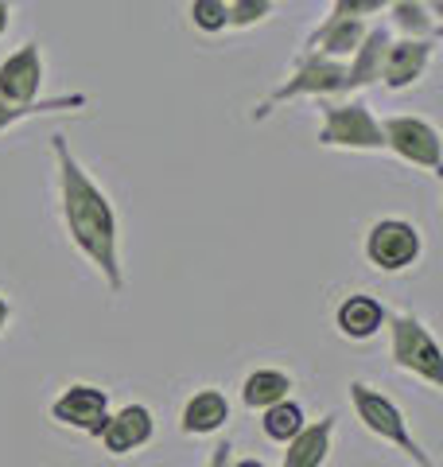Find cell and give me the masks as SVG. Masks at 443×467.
<instances>
[{
    "label": "cell",
    "mask_w": 443,
    "mask_h": 467,
    "mask_svg": "<svg viewBox=\"0 0 443 467\" xmlns=\"http://www.w3.org/2000/svg\"><path fill=\"white\" fill-rule=\"evenodd\" d=\"M226 5H230V0H226Z\"/></svg>",
    "instance_id": "cell-28"
},
{
    "label": "cell",
    "mask_w": 443,
    "mask_h": 467,
    "mask_svg": "<svg viewBox=\"0 0 443 467\" xmlns=\"http://www.w3.org/2000/svg\"><path fill=\"white\" fill-rule=\"evenodd\" d=\"M86 94H63V98H39L36 106H27V109H12V106H0V133H8L12 125H20L27 121V117H36V113H58V109H82L86 106Z\"/></svg>",
    "instance_id": "cell-20"
},
{
    "label": "cell",
    "mask_w": 443,
    "mask_h": 467,
    "mask_svg": "<svg viewBox=\"0 0 443 467\" xmlns=\"http://www.w3.org/2000/svg\"><path fill=\"white\" fill-rule=\"evenodd\" d=\"M292 374H284V370H273V367H261V370H253L242 382V401H245V409H269V405H276V401H288V393H292Z\"/></svg>",
    "instance_id": "cell-17"
},
{
    "label": "cell",
    "mask_w": 443,
    "mask_h": 467,
    "mask_svg": "<svg viewBox=\"0 0 443 467\" xmlns=\"http://www.w3.org/2000/svg\"><path fill=\"white\" fill-rule=\"evenodd\" d=\"M51 149H55V164H58V199H63V223H67L70 242L78 245V254L101 273V281H106L109 292H121L125 269H121V254H117L113 202L90 175H86L78 160H74L63 133L51 137Z\"/></svg>",
    "instance_id": "cell-1"
},
{
    "label": "cell",
    "mask_w": 443,
    "mask_h": 467,
    "mask_svg": "<svg viewBox=\"0 0 443 467\" xmlns=\"http://www.w3.org/2000/svg\"><path fill=\"white\" fill-rule=\"evenodd\" d=\"M191 24L199 27V32H222V27H230V16H226V0H195L191 5Z\"/></svg>",
    "instance_id": "cell-21"
},
{
    "label": "cell",
    "mask_w": 443,
    "mask_h": 467,
    "mask_svg": "<svg viewBox=\"0 0 443 467\" xmlns=\"http://www.w3.org/2000/svg\"><path fill=\"white\" fill-rule=\"evenodd\" d=\"M152 436H156L152 409L148 405H125V409H117V413H109V420L98 432V441L109 456H132V451H140Z\"/></svg>",
    "instance_id": "cell-10"
},
{
    "label": "cell",
    "mask_w": 443,
    "mask_h": 467,
    "mask_svg": "<svg viewBox=\"0 0 443 467\" xmlns=\"http://www.w3.org/2000/svg\"><path fill=\"white\" fill-rule=\"evenodd\" d=\"M436 55V39H397L386 47V58H381V78L389 90H408L424 78L428 63Z\"/></svg>",
    "instance_id": "cell-11"
},
{
    "label": "cell",
    "mask_w": 443,
    "mask_h": 467,
    "mask_svg": "<svg viewBox=\"0 0 443 467\" xmlns=\"http://www.w3.org/2000/svg\"><path fill=\"white\" fill-rule=\"evenodd\" d=\"M393 0H335L331 5V16L327 20H362V16H374Z\"/></svg>",
    "instance_id": "cell-23"
},
{
    "label": "cell",
    "mask_w": 443,
    "mask_h": 467,
    "mask_svg": "<svg viewBox=\"0 0 443 467\" xmlns=\"http://www.w3.org/2000/svg\"><path fill=\"white\" fill-rule=\"evenodd\" d=\"M43 90V51L39 43H24L0 63V106L27 109L39 101Z\"/></svg>",
    "instance_id": "cell-9"
},
{
    "label": "cell",
    "mask_w": 443,
    "mask_h": 467,
    "mask_svg": "<svg viewBox=\"0 0 443 467\" xmlns=\"http://www.w3.org/2000/svg\"><path fill=\"white\" fill-rule=\"evenodd\" d=\"M47 413H51L55 425L86 432V436H98L101 425L109 420V393L101 386H90V382H74L51 401Z\"/></svg>",
    "instance_id": "cell-8"
},
{
    "label": "cell",
    "mask_w": 443,
    "mask_h": 467,
    "mask_svg": "<svg viewBox=\"0 0 443 467\" xmlns=\"http://www.w3.org/2000/svg\"><path fill=\"white\" fill-rule=\"evenodd\" d=\"M8 324H12V304H8L5 296H0V335L8 331Z\"/></svg>",
    "instance_id": "cell-25"
},
{
    "label": "cell",
    "mask_w": 443,
    "mask_h": 467,
    "mask_svg": "<svg viewBox=\"0 0 443 467\" xmlns=\"http://www.w3.org/2000/svg\"><path fill=\"white\" fill-rule=\"evenodd\" d=\"M420 230L405 218H381L366 234V261L377 273H405L420 261Z\"/></svg>",
    "instance_id": "cell-6"
},
{
    "label": "cell",
    "mask_w": 443,
    "mask_h": 467,
    "mask_svg": "<svg viewBox=\"0 0 443 467\" xmlns=\"http://www.w3.org/2000/svg\"><path fill=\"white\" fill-rule=\"evenodd\" d=\"M331 441H335V413L312 420L284 444V460L280 467H323L331 460Z\"/></svg>",
    "instance_id": "cell-13"
},
{
    "label": "cell",
    "mask_w": 443,
    "mask_h": 467,
    "mask_svg": "<svg viewBox=\"0 0 443 467\" xmlns=\"http://www.w3.org/2000/svg\"><path fill=\"white\" fill-rule=\"evenodd\" d=\"M304 425H307V420H304V409L295 405L292 398H288V401H276V405H269V409L261 413V429H264V436H269L273 444H288Z\"/></svg>",
    "instance_id": "cell-18"
},
{
    "label": "cell",
    "mask_w": 443,
    "mask_h": 467,
    "mask_svg": "<svg viewBox=\"0 0 443 467\" xmlns=\"http://www.w3.org/2000/svg\"><path fill=\"white\" fill-rule=\"evenodd\" d=\"M230 451H233V444H230V436H226V441H222V444H218V448L211 451V463H206V467H226Z\"/></svg>",
    "instance_id": "cell-24"
},
{
    "label": "cell",
    "mask_w": 443,
    "mask_h": 467,
    "mask_svg": "<svg viewBox=\"0 0 443 467\" xmlns=\"http://www.w3.org/2000/svg\"><path fill=\"white\" fill-rule=\"evenodd\" d=\"M350 405H354V417L362 420V429L369 436H377L381 444H393L401 456H408L417 467H436V460L428 456V451L420 448V441L412 436L405 413L397 409L393 398H386L381 389H374L369 382H362V378H354L350 382Z\"/></svg>",
    "instance_id": "cell-2"
},
{
    "label": "cell",
    "mask_w": 443,
    "mask_h": 467,
    "mask_svg": "<svg viewBox=\"0 0 443 467\" xmlns=\"http://www.w3.org/2000/svg\"><path fill=\"white\" fill-rule=\"evenodd\" d=\"M226 16H230V27H253L273 16V0H230Z\"/></svg>",
    "instance_id": "cell-22"
},
{
    "label": "cell",
    "mask_w": 443,
    "mask_h": 467,
    "mask_svg": "<svg viewBox=\"0 0 443 467\" xmlns=\"http://www.w3.org/2000/svg\"><path fill=\"white\" fill-rule=\"evenodd\" d=\"M389 355H393V367L405 370L412 378H420L424 386L443 389V355L432 339V331L412 312H393L389 319Z\"/></svg>",
    "instance_id": "cell-3"
},
{
    "label": "cell",
    "mask_w": 443,
    "mask_h": 467,
    "mask_svg": "<svg viewBox=\"0 0 443 467\" xmlns=\"http://www.w3.org/2000/svg\"><path fill=\"white\" fill-rule=\"evenodd\" d=\"M233 467H264V463H261V460H253V456H249V460H238Z\"/></svg>",
    "instance_id": "cell-27"
},
{
    "label": "cell",
    "mask_w": 443,
    "mask_h": 467,
    "mask_svg": "<svg viewBox=\"0 0 443 467\" xmlns=\"http://www.w3.org/2000/svg\"><path fill=\"white\" fill-rule=\"evenodd\" d=\"M389 12H393V24L405 32V39H436L439 32L432 8H424L420 0H393Z\"/></svg>",
    "instance_id": "cell-19"
},
{
    "label": "cell",
    "mask_w": 443,
    "mask_h": 467,
    "mask_svg": "<svg viewBox=\"0 0 443 467\" xmlns=\"http://www.w3.org/2000/svg\"><path fill=\"white\" fill-rule=\"evenodd\" d=\"M386 304H381L377 296H369V292H354V296H346L343 304L335 308V327L338 335H346V339L354 343H366L374 339V335L386 327Z\"/></svg>",
    "instance_id": "cell-12"
},
{
    "label": "cell",
    "mask_w": 443,
    "mask_h": 467,
    "mask_svg": "<svg viewBox=\"0 0 443 467\" xmlns=\"http://www.w3.org/2000/svg\"><path fill=\"white\" fill-rule=\"evenodd\" d=\"M8 20H12V8H8V0H0V36L8 32Z\"/></svg>",
    "instance_id": "cell-26"
},
{
    "label": "cell",
    "mask_w": 443,
    "mask_h": 467,
    "mask_svg": "<svg viewBox=\"0 0 443 467\" xmlns=\"http://www.w3.org/2000/svg\"><path fill=\"white\" fill-rule=\"evenodd\" d=\"M389 32L386 27H369L366 39L358 43V51H354V63H346V82L350 90H358V86H369L381 78V58H386V47H389Z\"/></svg>",
    "instance_id": "cell-16"
},
{
    "label": "cell",
    "mask_w": 443,
    "mask_h": 467,
    "mask_svg": "<svg viewBox=\"0 0 443 467\" xmlns=\"http://www.w3.org/2000/svg\"><path fill=\"white\" fill-rule=\"evenodd\" d=\"M226 420H230L226 393L206 386V389H199V393H191L187 398L183 413H180V432L183 436H214L218 429H226Z\"/></svg>",
    "instance_id": "cell-14"
},
{
    "label": "cell",
    "mask_w": 443,
    "mask_h": 467,
    "mask_svg": "<svg viewBox=\"0 0 443 467\" xmlns=\"http://www.w3.org/2000/svg\"><path fill=\"white\" fill-rule=\"evenodd\" d=\"M381 137H386V149L401 156L405 164L443 175L439 133L432 121H424V117H389V121H381Z\"/></svg>",
    "instance_id": "cell-7"
},
{
    "label": "cell",
    "mask_w": 443,
    "mask_h": 467,
    "mask_svg": "<svg viewBox=\"0 0 443 467\" xmlns=\"http://www.w3.org/2000/svg\"><path fill=\"white\" fill-rule=\"evenodd\" d=\"M323 149H350V152H381V121L369 113L366 101H323V125H319Z\"/></svg>",
    "instance_id": "cell-5"
},
{
    "label": "cell",
    "mask_w": 443,
    "mask_h": 467,
    "mask_svg": "<svg viewBox=\"0 0 443 467\" xmlns=\"http://www.w3.org/2000/svg\"><path fill=\"white\" fill-rule=\"evenodd\" d=\"M327 98V94H350V82H346V63H338V58H327V55H315L307 51L300 55V63L295 70L276 86V90L261 101L253 109V121H264L276 106H284L292 98Z\"/></svg>",
    "instance_id": "cell-4"
},
{
    "label": "cell",
    "mask_w": 443,
    "mask_h": 467,
    "mask_svg": "<svg viewBox=\"0 0 443 467\" xmlns=\"http://www.w3.org/2000/svg\"><path fill=\"white\" fill-rule=\"evenodd\" d=\"M366 32L369 27L362 20H327L323 27H315V32L307 36V47H312L315 55H327V58H338V63H343L346 55L358 51Z\"/></svg>",
    "instance_id": "cell-15"
}]
</instances>
